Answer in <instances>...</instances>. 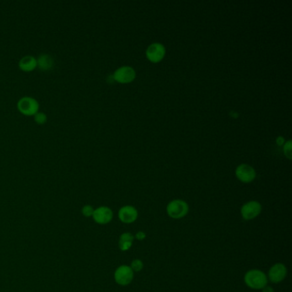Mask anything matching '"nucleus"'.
I'll use <instances>...</instances> for the list:
<instances>
[{
  "mask_svg": "<svg viewBox=\"0 0 292 292\" xmlns=\"http://www.w3.org/2000/svg\"><path fill=\"white\" fill-rule=\"evenodd\" d=\"M34 119L37 124L43 125V124H45V123L47 122V115H46L45 113L38 112V113L34 116Z\"/></svg>",
  "mask_w": 292,
  "mask_h": 292,
  "instance_id": "obj_16",
  "label": "nucleus"
},
{
  "mask_svg": "<svg viewBox=\"0 0 292 292\" xmlns=\"http://www.w3.org/2000/svg\"><path fill=\"white\" fill-rule=\"evenodd\" d=\"M135 236V239H137V240H139V241H143L144 239L146 238L147 235L146 233L144 232V231H141V230H140V231L136 232V234H135V236Z\"/></svg>",
  "mask_w": 292,
  "mask_h": 292,
  "instance_id": "obj_19",
  "label": "nucleus"
},
{
  "mask_svg": "<svg viewBox=\"0 0 292 292\" xmlns=\"http://www.w3.org/2000/svg\"><path fill=\"white\" fill-rule=\"evenodd\" d=\"M94 222L99 225H107L113 219V212L111 208L106 206H102L94 209L93 216Z\"/></svg>",
  "mask_w": 292,
  "mask_h": 292,
  "instance_id": "obj_8",
  "label": "nucleus"
},
{
  "mask_svg": "<svg viewBox=\"0 0 292 292\" xmlns=\"http://www.w3.org/2000/svg\"><path fill=\"white\" fill-rule=\"evenodd\" d=\"M287 276V267L283 263H275L270 268L267 274V279L273 284H278Z\"/></svg>",
  "mask_w": 292,
  "mask_h": 292,
  "instance_id": "obj_6",
  "label": "nucleus"
},
{
  "mask_svg": "<svg viewBox=\"0 0 292 292\" xmlns=\"http://www.w3.org/2000/svg\"><path fill=\"white\" fill-rule=\"evenodd\" d=\"M17 109L23 115L31 117L39 112V102L30 96H23L17 102Z\"/></svg>",
  "mask_w": 292,
  "mask_h": 292,
  "instance_id": "obj_3",
  "label": "nucleus"
},
{
  "mask_svg": "<svg viewBox=\"0 0 292 292\" xmlns=\"http://www.w3.org/2000/svg\"><path fill=\"white\" fill-rule=\"evenodd\" d=\"M261 292H274V289L270 285H266L263 289H261Z\"/></svg>",
  "mask_w": 292,
  "mask_h": 292,
  "instance_id": "obj_20",
  "label": "nucleus"
},
{
  "mask_svg": "<svg viewBox=\"0 0 292 292\" xmlns=\"http://www.w3.org/2000/svg\"><path fill=\"white\" fill-rule=\"evenodd\" d=\"M166 55V48L160 43H153L146 51V56L150 62L159 63Z\"/></svg>",
  "mask_w": 292,
  "mask_h": 292,
  "instance_id": "obj_9",
  "label": "nucleus"
},
{
  "mask_svg": "<svg viewBox=\"0 0 292 292\" xmlns=\"http://www.w3.org/2000/svg\"><path fill=\"white\" fill-rule=\"evenodd\" d=\"M118 219L124 224H132L138 218V211L133 206L122 207L118 211Z\"/></svg>",
  "mask_w": 292,
  "mask_h": 292,
  "instance_id": "obj_11",
  "label": "nucleus"
},
{
  "mask_svg": "<svg viewBox=\"0 0 292 292\" xmlns=\"http://www.w3.org/2000/svg\"><path fill=\"white\" fill-rule=\"evenodd\" d=\"M93 212H94V208L91 205H85L82 207V214L86 218L93 216Z\"/></svg>",
  "mask_w": 292,
  "mask_h": 292,
  "instance_id": "obj_17",
  "label": "nucleus"
},
{
  "mask_svg": "<svg viewBox=\"0 0 292 292\" xmlns=\"http://www.w3.org/2000/svg\"><path fill=\"white\" fill-rule=\"evenodd\" d=\"M236 177L242 183H251L256 179V172L252 166L247 164H241L236 169Z\"/></svg>",
  "mask_w": 292,
  "mask_h": 292,
  "instance_id": "obj_10",
  "label": "nucleus"
},
{
  "mask_svg": "<svg viewBox=\"0 0 292 292\" xmlns=\"http://www.w3.org/2000/svg\"><path fill=\"white\" fill-rule=\"evenodd\" d=\"M262 206L256 201H250L241 208V216L245 220H252L261 214Z\"/></svg>",
  "mask_w": 292,
  "mask_h": 292,
  "instance_id": "obj_5",
  "label": "nucleus"
},
{
  "mask_svg": "<svg viewBox=\"0 0 292 292\" xmlns=\"http://www.w3.org/2000/svg\"><path fill=\"white\" fill-rule=\"evenodd\" d=\"M134 274L131 267L127 265H122L116 269L114 273V279L116 283L121 286H127L129 285L133 279H134Z\"/></svg>",
  "mask_w": 292,
  "mask_h": 292,
  "instance_id": "obj_4",
  "label": "nucleus"
},
{
  "mask_svg": "<svg viewBox=\"0 0 292 292\" xmlns=\"http://www.w3.org/2000/svg\"><path fill=\"white\" fill-rule=\"evenodd\" d=\"M18 66L24 72H32L37 68V59L32 55H26L20 59Z\"/></svg>",
  "mask_w": 292,
  "mask_h": 292,
  "instance_id": "obj_12",
  "label": "nucleus"
},
{
  "mask_svg": "<svg viewBox=\"0 0 292 292\" xmlns=\"http://www.w3.org/2000/svg\"><path fill=\"white\" fill-rule=\"evenodd\" d=\"M143 262L140 259H135L133 260L130 265V267L134 273H139L141 270L143 269Z\"/></svg>",
  "mask_w": 292,
  "mask_h": 292,
  "instance_id": "obj_15",
  "label": "nucleus"
},
{
  "mask_svg": "<svg viewBox=\"0 0 292 292\" xmlns=\"http://www.w3.org/2000/svg\"><path fill=\"white\" fill-rule=\"evenodd\" d=\"M54 59L48 54H41L37 59V67L42 71H48L54 68Z\"/></svg>",
  "mask_w": 292,
  "mask_h": 292,
  "instance_id": "obj_14",
  "label": "nucleus"
},
{
  "mask_svg": "<svg viewBox=\"0 0 292 292\" xmlns=\"http://www.w3.org/2000/svg\"><path fill=\"white\" fill-rule=\"evenodd\" d=\"M245 284L250 289H262L267 285L268 279L264 272L261 270H249L245 275Z\"/></svg>",
  "mask_w": 292,
  "mask_h": 292,
  "instance_id": "obj_1",
  "label": "nucleus"
},
{
  "mask_svg": "<svg viewBox=\"0 0 292 292\" xmlns=\"http://www.w3.org/2000/svg\"><path fill=\"white\" fill-rule=\"evenodd\" d=\"M188 203L180 199L173 200L166 207V214L173 219H183L188 214Z\"/></svg>",
  "mask_w": 292,
  "mask_h": 292,
  "instance_id": "obj_2",
  "label": "nucleus"
},
{
  "mask_svg": "<svg viewBox=\"0 0 292 292\" xmlns=\"http://www.w3.org/2000/svg\"><path fill=\"white\" fill-rule=\"evenodd\" d=\"M113 78L116 82L126 84L133 82L135 78V71L132 67L123 66L118 68L113 74Z\"/></svg>",
  "mask_w": 292,
  "mask_h": 292,
  "instance_id": "obj_7",
  "label": "nucleus"
},
{
  "mask_svg": "<svg viewBox=\"0 0 292 292\" xmlns=\"http://www.w3.org/2000/svg\"><path fill=\"white\" fill-rule=\"evenodd\" d=\"M135 236L130 232H124L121 234L118 240V248L121 251H128L132 247L133 241H134Z\"/></svg>",
  "mask_w": 292,
  "mask_h": 292,
  "instance_id": "obj_13",
  "label": "nucleus"
},
{
  "mask_svg": "<svg viewBox=\"0 0 292 292\" xmlns=\"http://www.w3.org/2000/svg\"><path fill=\"white\" fill-rule=\"evenodd\" d=\"M284 155L288 159H291V141H287L284 146Z\"/></svg>",
  "mask_w": 292,
  "mask_h": 292,
  "instance_id": "obj_18",
  "label": "nucleus"
}]
</instances>
